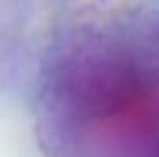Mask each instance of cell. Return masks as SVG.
Instances as JSON below:
<instances>
[{
  "label": "cell",
  "instance_id": "6da1fadb",
  "mask_svg": "<svg viewBox=\"0 0 159 157\" xmlns=\"http://www.w3.org/2000/svg\"><path fill=\"white\" fill-rule=\"evenodd\" d=\"M72 113L109 122L144 104L159 85V57L137 43H109L76 57L63 79Z\"/></svg>",
  "mask_w": 159,
  "mask_h": 157
}]
</instances>
